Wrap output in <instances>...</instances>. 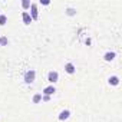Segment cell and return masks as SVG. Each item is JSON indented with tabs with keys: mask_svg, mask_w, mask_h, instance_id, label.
<instances>
[{
	"mask_svg": "<svg viewBox=\"0 0 122 122\" xmlns=\"http://www.w3.org/2000/svg\"><path fill=\"white\" fill-rule=\"evenodd\" d=\"M35 79H36V71H35V69H29V71L25 72L23 81H25L26 85H32V83L35 82Z\"/></svg>",
	"mask_w": 122,
	"mask_h": 122,
	"instance_id": "obj_1",
	"label": "cell"
},
{
	"mask_svg": "<svg viewBox=\"0 0 122 122\" xmlns=\"http://www.w3.org/2000/svg\"><path fill=\"white\" fill-rule=\"evenodd\" d=\"M57 81H59V73H57L56 71H50V72L47 73V82H49L50 85H55Z\"/></svg>",
	"mask_w": 122,
	"mask_h": 122,
	"instance_id": "obj_2",
	"label": "cell"
},
{
	"mask_svg": "<svg viewBox=\"0 0 122 122\" xmlns=\"http://www.w3.org/2000/svg\"><path fill=\"white\" fill-rule=\"evenodd\" d=\"M30 17H32V20H37L39 19V10H37V5L36 3H32L30 5Z\"/></svg>",
	"mask_w": 122,
	"mask_h": 122,
	"instance_id": "obj_3",
	"label": "cell"
},
{
	"mask_svg": "<svg viewBox=\"0 0 122 122\" xmlns=\"http://www.w3.org/2000/svg\"><path fill=\"white\" fill-rule=\"evenodd\" d=\"M69 118H71V111H69V109L60 111V113L57 115V119H59V121H62V122H63V121H68Z\"/></svg>",
	"mask_w": 122,
	"mask_h": 122,
	"instance_id": "obj_4",
	"label": "cell"
},
{
	"mask_svg": "<svg viewBox=\"0 0 122 122\" xmlns=\"http://www.w3.org/2000/svg\"><path fill=\"white\" fill-rule=\"evenodd\" d=\"M65 72L69 75H73V73H76V66L72 62H68V63H65Z\"/></svg>",
	"mask_w": 122,
	"mask_h": 122,
	"instance_id": "obj_5",
	"label": "cell"
},
{
	"mask_svg": "<svg viewBox=\"0 0 122 122\" xmlns=\"http://www.w3.org/2000/svg\"><path fill=\"white\" fill-rule=\"evenodd\" d=\"M55 92H56V88H55L53 85H49V86L43 88V91H42V95H47V96H52Z\"/></svg>",
	"mask_w": 122,
	"mask_h": 122,
	"instance_id": "obj_6",
	"label": "cell"
},
{
	"mask_svg": "<svg viewBox=\"0 0 122 122\" xmlns=\"http://www.w3.org/2000/svg\"><path fill=\"white\" fill-rule=\"evenodd\" d=\"M22 20H23V23L26 25V26H29L33 20H32V17H30V15H29V12H22Z\"/></svg>",
	"mask_w": 122,
	"mask_h": 122,
	"instance_id": "obj_7",
	"label": "cell"
},
{
	"mask_svg": "<svg viewBox=\"0 0 122 122\" xmlns=\"http://www.w3.org/2000/svg\"><path fill=\"white\" fill-rule=\"evenodd\" d=\"M119 76H116V75H112V76H109L108 78V83L111 85V86H118L119 85Z\"/></svg>",
	"mask_w": 122,
	"mask_h": 122,
	"instance_id": "obj_8",
	"label": "cell"
},
{
	"mask_svg": "<svg viewBox=\"0 0 122 122\" xmlns=\"http://www.w3.org/2000/svg\"><path fill=\"white\" fill-rule=\"evenodd\" d=\"M115 57H116V53L115 52H111V50L103 55V60H105V62H112Z\"/></svg>",
	"mask_w": 122,
	"mask_h": 122,
	"instance_id": "obj_9",
	"label": "cell"
},
{
	"mask_svg": "<svg viewBox=\"0 0 122 122\" xmlns=\"http://www.w3.org/2000/svg\"><path fill=\"white\" fill-rule=\"evenodd\" d=\"M32 101H33V103H40L42 102V93H35Z\"/></svg>",
	"mask_w": 122,
	"mask_h": 122,
	"instance_id": "obj_10",
	"label": "cell"
},
{
	"mask_svg": "<svg viewBox=\"0 0 122 122\" xmlns=\"http://www.w3.org/2000/svg\"><path fill=\"white\" fill-rule=\"evenodd\" d=\"M65 12H66V15H68V16H75V15L78 13L75 7H68V9H66Z\"/></svg>",
	"mask_w": 122,
	"mask_h": 122,
	"instance_id": "obj_11",
	"label": "cell"
},
{
	"mask_svg": "<svg viewBox=\"0 0 122 122\" xmlns=\"http://www.w3.org/2000/svg\"><path fill=\"white\" fill-rule=\"evenodd\" d=\"M30 2H29V0H22V7H23V10L26 12L27 9H30Z\"/></svg>",
	"mask_w": 122,
	"mask_h": 122,
	"instance_id": "obj_12",
	"label": "cell"
},
{
	"mask_svg": "<svg viewBox=\"0 0 122 122\" xmlns=\"http://www.w3.org/2000/svg\"><path fill=\"white\" fill-rule=\"evenodd\" d=\"M7 23V16L6 15H0V26H5Z\"/></svg>",
	"mask_w": 122,
	"mask_h": 122,
	"instance_id": "obj_13",
	"label": "cell"
},
{
	"mask_svg": "<svg viewBox=\"0 0 122 122\" xmlns=\"http://www.w3.org/2000/svg\"><path fill=\"white\" fill-rule=\"evenodd\" d=\"M7 43H9V40H7L6 36H2V37H0V46H7Z\"/></svg>",
	"mask_w": 122,
	"mask_h": 122,
	"instance_id": "obj_14",
	"label": "cell"
},
{
	"mask_svg": "<svg viewBox=\"0 0 122 122\" xmlns=\"http://www.w3.org/2000/svg\"><path fill=\"white\" fill-rule=\"evenodd\" d=\"M42 101H43V102H49V101H50V96H47V95H42Z\"/></svg>",
	"mask_w": 122,
	"mask_h": 122,
	"instance_id": "obj_15",
	"label": "cell"
},
{
	"mask_svg": "<svg viewBox=\"0 0 122 122\" xmlns=\"http://www.w3.org/2000/svg\"><path fill=\"white\" fill-rule=\"evenodd\" d=\"M40 5H43V6H49L50 2H49V0H40Z\"/></svg>",
	"mask_w": 122,
	"mask_h": 122,
	"instance_id": "obj_16",
	"label": "cell"
}]
</instances>
